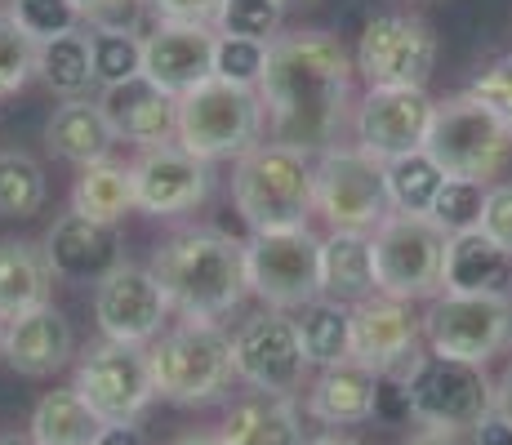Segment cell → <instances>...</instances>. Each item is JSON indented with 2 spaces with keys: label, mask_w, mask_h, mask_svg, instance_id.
Wrapping results in <instances>:
<instances>
[{
  "label": "cell",
  "mask_w": 512,
  "mask_h": 445,
  "mask_svg": "<svg viewBox=\"0 0 512 445\" xmlns=\"http://www.w3.org/2000/svg\"><path fill=\"white\" fill-rule=\"evenodd\" d=\"M357 63L330 32H285L268 45L259 98L268 116V138L299 152H326L339 138L352 107Z\"/></svg>",
  "instance_id": "obj_1"
},
{
  "label": "cell",
  "mask_w": 512,
  "mask_h": 445,
  "mask_svg": "<svg viewBox=\"0 0 512 445\" xmlns=\"http://www.w3.org/2000/svg\"><path fill=\"white\" fill-rule=\"evenodd\" d=\"M147 267L183 321H219L250 294L245 241L219 227H179L156 245Z\"/></svg>",
  "instance_id": "obj_2"
},
{
  "label": "cell",
  "mask_w": 512,
  "mask_h": 445,
  "mask_svg": "<svg viewBox=\"0 0 512 445\" xmlns=\"http://www.w3.org/2000/svg\"><path fill=\"white\" fill-rule=\"evenodd\" d=\"M232 205L250 232L308 227L317 210V161L285 143H254L232 165Z\"/></svg>",
  "instance_id": "obj_3"
},
{
  "label": "cell",
  "mask_w": 512,
  "mask_h": 445,
  "mask_svg": "<svg viewBox=\"0 0 512 445\" xmlns=\"http://www.w3.org/2000/svg\"><path fill=\"white\" fill-rule=\"evenodd\" d=\"M156 397L170 405H210L236 383L232 334L219 321H179L147 343Z\"/></svg>",
  "instance_id": "obj_4"
},
{
  "label": "cell",
  "mask_w": 512,
  "mask_h": 445,
  "mask_svg": "<svg viewBox=\"0 0 512 445\" xmlns=\"http://www.w3.org/2000/svg\"><path fill=\"white\" fill-rule=\"evenodd\" d=\"M263 98L250 85H232L223 76H210L196 89H187L179 98V134L174 143H183L187 152H196L201 161H236L254 143H263Z\"/></svg>",
  "instance_id": "obj_5"
},
{
  "label": "cell",
  "mask_w": 512,
  "mask_h": 445,
  "mask_svg": "<svg viewBox=\"0 0 512 445\" xmlns=\"http://www.w3.org/2000/svg\"><path fill=\"white\" fill-rule=\"evenodd\" d=\"M410 397V419L419 428L437 432H472L481 414L495 405V383H490L486 365L455 361L441 352H415L410 365L401 370Z\"/></svg>",
  "instance_id": "obj_6"
},
{
  "label": "cell",
  "mask_w": 512,
  "mask_h": 445,
  "mask_svg": "<svg viewBox=\"0 0 512 445\" xmlns=\"http://www.w3.org/2000/svg\"><path fill=\"white\" fill-rule=\"evenodd\" d=\"M423 152H428L450 178L490 183V178L512 161V130L495 107H486L481 98H472L464 89V94L441 98L437 103Z\"/></svg>",
  "instance_id": "obj_7"
},
{
  "label": "cell",
  "mask_w": 512,
  "mask_h": 445,
  "mask_svg": "<svg viewBox=\"0 0 512 445\" xmlns=\"http://www.w3.org/2000/svg\"><path fill=\"white\" fill-rule=\"evenodd\" d=\"M446 241L428 214H401L392 210L388 219L370 232V250H374V281L379 294L392 299H437L441 294V267H446Z\"/></svg>",
  "instance_id": "obj_8"
},
{
  "label": "cell",
  "mask_w": 512,
  "mask_h": 445,
  "mask_svg": "<svg viewBox=\"0 0 512 445\" xmlns=\"http://www.w3.org/2000/svg\"><path fill=\"white\" fill-rule=\"evenodd\" d=\"M245 276L250 294L277 312H299L321 299V236L312 227L250 232L245 241Z\"/></svg>",
  "instance_id": "obj_9"
},
{
  "label": "cell",
  "mask_w": 512,
  "mask_h": 445,
  "mask_svg": "<svg viewBox=\"0 0 512 445\" xmlns=\"http://www.w3.org/2000/svg\"><path fill=\"white\" fill-rule=\"evenodd\" d=\"M317 210L334 232H374L392 214L383 165L357 143H334L317 152Z\"/></svg>",
  "instance_id": "obj_10"
},
{
  "label": "cell",
  "mask_w": 512,
  "mask_h": 445,
  "mask_svg": "<svg viewBox=\"0 0 512 445\" xmlns=\"http://www.w3.org/2000/svg\"><path fill=\"white\" fill-rule=\"evenodd\" d=\"M428 352L455 356V361L486 365L512 343V299L508 294H446L432 299L423 316Z\"/></svg>",
  "instance_id": "obj_11"
},
{
  "label": "cell",
  "mask_w": 512,
  "mask_h": 445,
  "mask_svg": "<svg viewBox=\"0 0 512 445\" xmlns=\"http://www.w3.org/2000/svg\"><path fill=\"white\" fill-rule=\"evenodd\" d=\"M72 388L90 401V410L103 423H139L147 414V405L156 401L147 348H139V343H116V339H103L81 352Z\"/></svg>",
  "instance_id": "obj_12"
},
{
  "label": "cell",
  "mask_w": 512,
  "mask_h": 445,
  "mask_svg": "<svg viewBox=\"0 0 512 445\" xmlns=\"http://www.w3.org/2000/svg\"><path fill=\"white\" fill-rule=\"evenodd\" d=\"M232 365L245 388L268 392V397H294L312 370L308 356H303L299 330H294V316L277 308L254 312L250 321L236 325Z\"/></svg>",
  "instance_id": "obj_13"
},
{
  "label": "cell",
  "mask_w": 512,
  "mask_h": 445,
  "mask_svg": "<svg viewBox=\"0 0 512 445\" xmlns=\"http://www.w3.org/2000/svg\"><path fill=\"white\" fill-rule=\"evenodd\" d=\"M352 63L366 76V85L428 89L432 72H437V32L415 14H374L361 27Z\"/></svg>",
  "instance_id": "obj_14"
},
{
  "label": "cell",
  "mask_w": 512,
  "mask_h": 445,
  "mask_svg": "<svg viewBox=\"0 0 512 445\" xmlns=\"http://www.w3.org/2000/svg\"><path fill=\"white\" fill-rule=\"evenodd\" d=\"M432 112L437 98L415 85H370L366 98L357 103L352 130H357V147L370 152L379 165L410 156L428 143Z\"/></svg>",
  "instance_id": "obj_15"
},
{
  "label": "cell",
  "mask_w": 512,
  "mask_h": 445,
  "mask_svg": "<svg viewBox=\"0 0 512 445\" xmlns=\"http://www.w3.org/2000/svg\"><path fill=\"white\" fill-rule=\"evenodd\" d=\"M170 312L174 308H170V299H165L152 267L116 263L112 272L94 285V321H98V330H103V339L147 348V343L165 330V316Z\"/></svg>",
  "instance_id": "obj_16"
},
{
  "label": "cell",
  "mask_w": 512,
  "mask_h": 445,
  "mask_svg": "<svg viewBox=\"0 0 512 445\" xmlns=\"http://www.w3.org/2000/svg\"><path fill=\"white\" fill-rule=\"evenodd\" d=\"M134 178V205L152 219H179L192 214L196 205H205L214 187V165L201 161L196 152H187L183 143H161L143 147L139 161L130 165Z\"/></svg>",
  "instance_id": "obj_17"
},
{
  "label": "cell",
  "mask_w": 512,
  "mask_h": 445,
  "mask_svg": "<svg viewBox=\"0 0 512 445\" xmlns=\"http://www.w3.org/2000/svg\"><path fill=\"white\" fill-rule=\"evenodd\" d=\"M423 343V316L415 303L392 299V294H370L352 308V356L370 365L374 374L406 370L410 356Z\"/></svg>",
  "instance_id": "obj_18"
},
{
  "label": "cell",
  "mask_w": 512,
  "mask_h": 445,
  "mask_svg": "<svg viewBox=\"0 0 512 445\" xmlns=\"http://www.w3.org/2000/svg\"><path fill=\"white\" fill-rule=\"evenodd\" d=\"M214 49H219V32L210 23H161L143 36V76L156 81L165 94L183 98L187 89L214 76Z\"/></svg>",
  "instance_id": "obj_19"
},
{
  "label": "cell",
  "mask_w": 512,
  "mask_h": 445,
  "mask_svg": "<svg viewBox=\"0 0 512 445\" xmlns=\"http://www.w3.org/2000/svg\"><path fill=\"white\" fill-rule=\"evenodd\" d=\"M45 259H49V267H54L58 281H72V285L94 281L98 285L116 263H125L121 227L85 219V214L72 210L45 232Z\"/></svg>",
  "instance_id": "obj_20"
},
{
  "label": "cell",
  "mask_w": 512,
  "mask_h": 445,
  "mask_svg": "<svg viewBox=\"0 0 512 445\" xmlns=\"http://www.w3.org/2000/svg\"><path fill=\"white\" fill-rule=\"evenodd\" d=\"M103 112L112 121V130L121 143H134L143 147H161V143H174L179 134V98L165 94L156 81L147 76H130V81L103 89Z\"/></svg>",
  "instance_id": "obj_21"
},
{
  "label": "cell",
  "mask_w": 512,
  "mask_h": 445,
  "mask_svg": "<svg viewBox=\"0 0 512 445\" xmlns=\"http://www.w3.org/2000/svg\"><path fill=\"white\" fill-rule=\"evenodd\" d=\"M72 356H76L72 321H67L54 303H41V308L23 312L18 321L5 325V361L14 365L18 374H27V379H49V374H58Z\"/></svg>",
  "instance_id": "obj_22"
},
{
  "label": "cell",
  "mask_w": 512,
  "mask_h": 445,
  "mask_svg": "<svg viewBox=\"0 0 512 445\" xmlns=\"http://www.w3.org/2000/svg\"><path fill=\"white\" fill-rule=\"evenodd\" d=\"M512 285V254L490 241L481 227L455 232L446 241V267L441 290L446 294H508Z\"/></svg>",
  "instance_id": "obj_23"
},
{
  "label": "cell",
  "mask_w": 512,
  "mask_h": 445,
  "mask_svg": "<svg viewBox=\"0 0 512 445\" xmlns=\"http://www.w3.org/2000/svg\"><path fill=\"white\" fill-rule=\"evenodd\" d=\"M116 143L121 138H116L112 121H107L103 103H90V98H63L54 107V116L45 121V147L58 161L76 165V170L107 161Z\"/></svg>",
  "instance_id": "obj_24"
},
{
  "label": "cell",
  "mask_w": 512,
  "mask_h": 445,
  "mask_svg": "<svg viewBox=\"0 0 512 445\" xmlns=\"http://www.w3.org/2000/svg\"><path fill=\"white\" fill-rule=\"evenodd\" d=\"M374 383H379V374L361 365L357 356H348V361L317 374L303 410L326 428H357V423L374 419Z\"/></svg>",
  "instance_id": "obj_25"
},
{
  "label": "cell",
  "mask_w": 512,
  "mask_h": 445,
  "mask_svg": "<svg viewBox=\"0 0 512 445\" xmlns=\"http://www.w3.org/2000/svg\"><path fill=\"white\" fill-rule=\"evenodd\" d=\"M219 437L228 445H308L294 397H268V392H250L236 401Z\"/></svg>",
  "instance_id": "obj_26"
},
{
  "label": "cell",
  "mask_w": 512,
  "mask_h": 445,
  "mask_svg": "<svg viewBox=\"0 0 512 445\" xmlns=\"http://www.w3.org/2000/svg\"><path fill=\"white\" fill-rule=\"evenodd\" d=\"M321 294L348 303V308L379 294L374 250L366 232H334L330 227V236H321Z\"/></svg>",
  "instance_id": "obj_27"
},
{
  "label": "cell",
  "mask_w": 512,
  "mask_h": 445,
  "mask_svg": "<svg viewBox=\"0 0 512 445\" xmlns=\"http://www.w3.org/2000/svg\"><path fill=\"white\" fill-rule=\"evenodd\" d=\"M54 267L45 259V245L36 241H0V321H18L23 312L49 303Z\"/></svg>",
  "instance_id": "obj_28"
},
{
  "label": "cell",
  "mask_w": 512,
  "mask_h": 445,
  "mask_svg": "<svg viewBox=\"0 0 512 445\" xmlns=\"http://www.w3.org/2000/svg\"><path fill=\"white\" fill-rule=\"evenodd\" d=\"M294 330H299L303 356H308L312 370H330V365H339L352 356V308L348 303L321 294V299H312L299 308Z\"/></svg>",
  "instance_id": "obj_29"
},
{
  "label": "cell",
  "mask_w": 512,
  "mask_h": 445,
  "mask_svg": "<svg viewBox=\"0 0 512 445\" xmlns=\"http://www.w3.org/2000/svg\"><path fill=\"white\" fill-rule=\"evenodd\" d=\"M98 428H103V419L90 410V401L72 383L45 392L32 410V423H27L36 445H94Z\"/></svg>",
  "instance_id": "obj_30"
},
{
  "label": "cell",
  "mask_w": 512,
  "mask_h": 445,
  "mask_svg": "<svg viewBox=\"0 0 512 445\" xmlns=\"http://www.w3.org/2000/svg\"><path fill=\"white\" fill-rule=\"evenodd\" d=\"M72 210L85 214V219H98V223H116L121 227V219L130 210H139L134 205V178H130V165L121 161H94L85 165L81 178H76L72 187Z\"/></svg>",
  "instance_id": "obj_31"
},
{
  "label": "cell",
  "mask_w": 512,
  "mask_h": 445,
  "mask_svg": "<svg viewBox=\"0 0 512 445\" xmlns=\"http://www.w3.org/2000/svg\"><path fill=\"white\" fill-rule=\"evenodd\" d=\"M36 76L45 81V89H54L58 98H85V89L94 81V58H90V32H67L54 36L36 49Z\"/></svg>",
  "instance_id": "obj_32"
},
{
  "label": "cell",
  "mask_w": 512,
  "mask_h": 445,
  "mask_svg": "<svg viewBox=\"0 0 512 445\" xmlns=\"http://www.w3.org/2000/svg\"><path fill=\"white\" fill-rule=\"evenodd\" d=\"M383 178H388V196H392V210L401 214H428L432 201H437L441 183H446V170L432 161L428 152H410V156H397V161L383 165Z\"/></svg>",
  "instance_id": "obj_33"
},
{
  "label": "cell",
  "mask_w": 512,
  "mask_h": 445,
  "mask_svg": "<svg viewBox=\"0 0 512 445\" xmlns=\"http://www.w3.org/2000/svg\"><path fill=\"white\" fill-rule=\"evenodd\" d=\"M49 196L45 170L27 152H0V214L5 219H32Z\"/></svg>",
  "instance_id": "obj_34"
},
{
  "label": "cell",
  "mask_w": 512,
  "mask_h": 445,
  "mask_svg": "<svg viewBox=\"0 0 512 445\" xmlns=\"http://www.w3.org/2000/svg\"><path fill=\"white\" fill-rule=\"evenodd\" d=\"M90 58H94V81L103 89L143 76V36L139 32H116V27H94L90 32Z\"/></svg>",
  "instance_id": "obj_35"
},
{
  "label": "cell",
  "mask_w": 512,
  "mask_h": 445,
  "mask_svg": "<svg viewBox=\"0 0 512 445\" xmlns=\"http://www.w3.org/2000/svg\"><path fill=\"white\" fill-rule=\"evenodd\" d=\"M285 23V0H219L214 27L219 36H245V41H277Z\"/></svg>",
  "instance_id": "obj_36"
},
{
  "label": "cell",
  "mask_w": 512,
  "mask_h": 445,
  "mask_svg": "<svg viewBox=\"0 0 512 445\" xmlns=\"http://www.w3.org/2000/svg\"><path fill=\"white\" fill-rule=\"evenodd\" d=\"M486 187L490 183H477V178H446L432 201L428 219L441 227L446 236L455 232H468V227H481V210H486Z\"/></svg>",
  "instance_id": "obj_37"
},
{
  "label": "cell",
  "mask_w": 512,
  "mask_h": 445,
  "mask_svg": "<svg viewBox=\"0 0 512 445\" xmlns=\"http://www.w3.org/2000/svg\"><path fill=\"white\" fill-rule=\"evenodd\" d=\"M36 49L41 45L14 23V14L0 9V98L18 94L36 76Z\"/></svg>",
  "instance_id": "obj_38"
},
{
  "label": "cell",
  "mask_w": 512,
  "mask_h": 445,
  "mask_svg": "<svg viewBox=\"0 0 512 445\" xmlns=\"http://www.w3.org/2000/svg\"><path fill=\"white\" fill-rule=\"evenodd\" d=\"M9 14H14V23L23 27L36 45L76 32V27L85 23L81 9H76L72 0H14V5H9Z\"/></svg>",
  "instance_id": "obj_39"
},
{
  "label": "cell",
  "mask_w": 512,
  "mask_h": 445,
  "mask_svg": "<svg viewBox=\"0 0 512 445\" xmlns=\"http://www.w3.org/2000/svg\"><path fill=\"white\" fill-rule=\"evenodd\" d=\"M268 45H272V41L219 36V49H214V76H223V81H232V85L259 89L263 67H268Z\"/></svg>",
  "instance_id": "obj_40"
},
{
  "label": "cell",
  "mask_w": 512,
  "mask_h": 445,
  "mask_svg": "<svg viewBox=\"0 0 512 445\" xmlns=\"http://www.w3.org/2000/svg\"><path fill=\"white\" fill-rule=\"evenodd\" d=\"M90 27H116V32H139L147 0H72Z\"/></svg>",
  "instance_id": "obj_41"
},
{
  "label": "cell",
  "mask_w": 512,
  "mask_h": 445,
  "mask_svg": "<svg viewBox=\"0 0 512 445\" xmlns=\"http://www.w3.org/2000/svg\"><path fill=\"white\" fill-rule=\"evenodd\" d=\"M468 94L481 98L486 107H495V112L508 121V130H512V54H504L495 67H486V72L468 85Z\"/></svg>",
  "instance_id": "obj_42"
},
{
  "label": "cell",
  "mask_w": 512,
  "mask_h": 445,
  "mask_svg": "<svg viewBox=\"0 0 512 445\" xmlns=\"http://www.w3.org/2000/svg\"><path fill=\"white\" fill-rule=\"evenodd\" d=\"M374 419L388 423V428H406L410 419V397H406V379L401 370H383L379 383H374Z\"/></svg>",
  "instance_id": "obj_43"
},
{
  "label": "cell",
  "mask_w": 512,
  "mask_h": 445,
  "mask_svg": "<svg viewBox=\"0 0 512 445\" xmlns=\"http://www.w3.org/2000/svg\"><path fill=\"white\" fill-rule=\"evenodd\" d=\"M481 232L499 241L512 254V183H490L486 187V210H481Z\"/></svg>",
  "instance_id": "obj_44"
},
{
  "label": "cell",
  "mask_w": 512,
  "mask_h": 445,
  "mask_svg": "<svg viewBox=\"0 0 512 445\" xmlns=\"http://www.w3.org/2000/svg\"><path fill=\"white\" fill-rule=\"evenodd\" d=\"M156 9V18H170V23H214L219 14V0H147Z\"/></svg>",
  "instance_id": "obj_45"
},
{
  "label": "cell",
  "mask_w": 512,
  "mask_h": 445,
  "mask_svg": "<svg viewBox=\"0 0 512 445\" xmlns=\"http://www.w3.org/2000/svg\"><path fill=\"white\" fill-rule=\"evenodd\" d=\"M472 445H512V414L490 405V410L481 414V423L472 428Z\"/></svg>",
  "instance_id": "obj_46"
},
{
  "label": "cell",
  "mask_w": 512,
  "mask_h": 445,
  "mask_svg": "<svg viewBox=\"0 0 512 445\" xmlns=\"http://www.w3.org/2000/svg\"><path fill=\"white\" fill-rule=\"evenodd\" d=\"M94 445H152V437H147L139 423H103Z\"/></svg>",
  "instance_id": "obj_47"
},
{
  "label": "cell",
  "mask_w": 512,
  "mask_h": 445,
  "mask_svg": "<svg viewBox=\"0 0 512 445\" xmlns=\"http://www.w3.org/2000/svg\"><path fill=\"white\" fill-rule=\"evenodd\" d=\"M401 445H459L455 432H437V428H419V432H410Z\"/></svg>",
  "instance_id": "obj_48"
},
{
  "label": "cell",
  "mask_w": 512,
  "mask_h": 445,
  "mask_svg": "<svg viewBox=\"0 0 512 445\" xmlns=\"http://www.w3.org/2000/svg\"><path fill=\"white\" fill-rule=\"evenodd\" d=\"M495 405H499V410H508V414H512V365L504 370V379L495 383Z\"/></svg>",
  "instance_id": "obj_49"
},
{
  "label": "cell",
  "mask_w": 512,
  "mask_h": 445,
  "mask_svg": "<svg viewBox=\"0 0 512 445\" xmlns=\"http://www.w3.org/2000/svg\"><path fill=\"white\" fill-rule=\"evenodd\" d=\"M170 445H228V441H223L219 432H187V437L170 441Z\"/></svg>",
  "instance_id": "obj_50"
},
{
  "label": "cell",
  "mask_w": 512,
  "mask_h": 445,
  "mask_svg": "<svg viewBox=\"0 0 512 445\" xmlns=\"http://www.w3.org/2000/svg\"><path fill=\"white\" fill-rule=\"evenodd\" d=\"M308 445H366V441H357V437H343V432H330V437L308 441Z\"/></svg>",
  "instance_id": "obj_51"
},
{
  "label": "cell",
  "mask_w": 512,
  "mask_h": 445,
  "mask_svg": "<svg viewBox=\"0 0 512 445\" xmlns=\"http://www.w3.org/2000/svg\"><path fill=\"white\" fill-rule=\"evenodd\" d=\"M0 445H36L32 432H0Z\"/></svg>",
  "instance_id": "obj_52"
},
{
  "label": "cell",
  "mask_w": 512,
  "mask_h": 445,
  "mask_svg": "<svg viewBox=\"0 0 512 445\" xmlns=\"http://www.w3.org/2000/svg\"><path fill=\"white\" fill-rule=\"evenodd\" d=\"M0 361H5V321H0Z\"/></svg>",
  "instance_id": "obj_53"
},
{
  "label": "cell",
  "mask_w": 512,
  "mask_h": 445,
  "mask_svg": "<svg viewBox=\"0 0 512 445\" xmlns=\"http://www.w3.org/2000/svg\"><path fill=\"white\" fill-rule=\"evenodd\" d=\"M290 5H308V0H285V9H290Z\"/></svg>",
  "instance_id": "obj_54"
},
{
  "label": "cell",
  "mask_w": 512,
  "mask_h": 445,
  "mask_svg": "<svg viewBox=\"0 0 512 445\" xmlns=\"http://www.w3.org/2000/svg\"><path fill=\"white\" fill-rule=\"evenodd\" d=\"M419 5H428V0H419Z\"/></svg>",
  "instance_id": "obj_55"
}]
</instances>
